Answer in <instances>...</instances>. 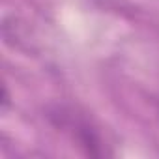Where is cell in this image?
<instances>
[{"instance_id": "obj_1", "label": "cell", "mask_w": 159, "mask_h": 159, "mask_svg": "<svg viewBox=\"0 0 159 159\" xmlns=\"http://www.w3.org/2000/svg\"><path fill=\"white\" fill-rule=\"evenodd\" d=\"M66 124L71 127L73 139L79 142V146H83L86 150L88 155H103V148H101V139L96 133V129L84 122V120H75V116H67Z\"/></svg>"}]
</instances>
